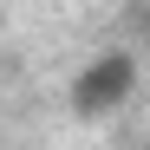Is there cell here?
<instances>
[{"mask_svg":"<svg viewBox=\"0 0 150 150\" xmlns=\"http://www.w3.org/2000/svg\"><path fill=\"white\" fill-rule=\"evenodd\" d=\"M124 91H131V65H124V59H105V65H91V72H85L79 105H85V111H105V105H117Z\"/></svg>","mask_w":150,"mask_h":150,"instance_id":"1","label":"cell"}]
</instances>
